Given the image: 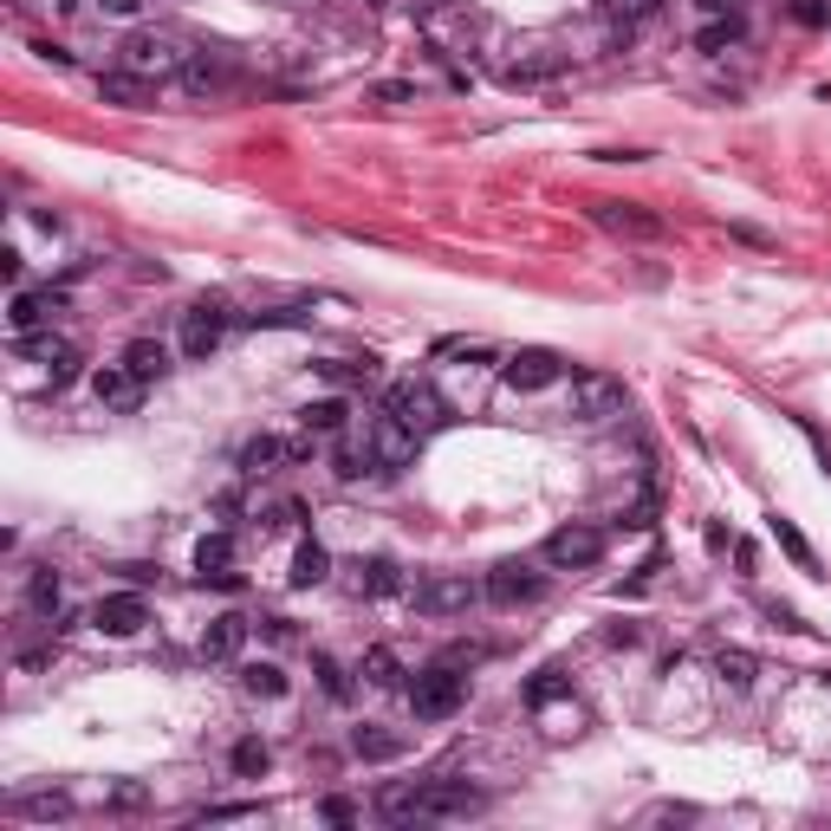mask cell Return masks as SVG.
Here are the masks:
<instances>
[{"label":"cell","mask_w":831,"mask_h":831,"mask_svg":"<svg viewBox=\"0 0 831 831\" xmlns=\"http://www.w3.org/2000/svg\"><path fill=\"white\" fill-rule=\"evenodd\" d=\"M565 416L572 422H611V416H623V384L605 377V370H578L572 390H565Z\"/></svg>","instance_id":"5"},{"label":"cell","mask_w":831,"mask_h":831,"mask_svg":"<svg viewBox=\"0 0 831 831\" xmlns=\"http://www.w3.org/2000/svg\"><path fill=\"white\" fill-rule=\"evenodd\" d=\"M221 339H228V299H196L182 319V357L202 364L208 351H221Z\"/></svg>","instance_id":"10"},{"label":"cell","mask_w":831,"mask_h":831,"mask_svg":"<svg viewBox=\"0 0 831 831\" xmlns=\"http://www.w3.org/2000/svg\"><path fill=\"white\" fill-rule=\"evenodd\" d=\"M546 565L553 572H591L598 558H605V533L598 527H585V520H572V527H558V533H546Z\"/></svg>","instance_id":"6"},{"label":"cell","mask_w":831,"mask_h":831,"mask_svg":"<svg viewBox=\"0 0 831 831\" xmlns=\"http://www.w3.org/2000/svg\"><path fill=\"white\" fill-rule=\"evenodd\" d=\"M475 598H481V585H468V578H422L416 585V611L422 618H462Z\"/></svg>","instance_id":"13"},{"label":"cell","mask_w":831,"mask_h":831,"mask_svg":"<svg viewBox=\"0 0 831 831\" xmlns=\"http://www.w3.org/2000/svg\"><path fill=\"white\" fill-rule=\"evenodd\" d=\"M228 565H234V540H228V533H202V540H196V578H202V585H228V591H234L241 578H234Z\"/></svg>","instance_id":"16"},{"label":"cell","mask_w":831,"mask_h":831,"mask_svg":"<svg viewBox=\"0 0 831 831\" xmlns=\"http://www.w3.org/2000/svg\"><path fill=\"white\" fill-rule=\"evenodd\" d=\"M261 630H267L274 643H286V636H292V623H286V618H261Z\"/></svg>","instance_id":"46"},{"label":"cell","mask_w":831,"mask_h":831,"mask_svg":"<svg viewBox=\"0 0 831 831\" xmlns=\"http://www.w3.org/2000/svg\"><path fill=\"white\" fill-rule=\"evenodd\" d=\"M377 98H384V104H410L416 85H403V78H384V85H377Z\"/></svg>","instance_id":"41"},{"label":"cell","mask_w":831,"mask_h":831,"mask_svg":"<svg viewBox=\"0 0 831 831\" xmlns=\"http://www.w3.org/2000/svg\"><path fill=\"white\" fill-rule=\"evenodd\" d=\"M124 364H131L137 384H156V377H169V345L163 339H131L124 345Z\"/></svg>","instance_id":"20"},{"label":"cell","mask_w":831,"mask_h":831,"mask_svg":"<svg viewBox=\"0 0 831 831\" xmlns=\"http://www.w3.org/2000/svg\"><path fill=\"white\" fill-rule=\"evenodd\" d=\"M228 766H234L241 779H261V773L274 766V747H267V741H234V754H228Z\"/></svg>","instance_id":"32"},{"label":"cell","mask_w":831,"mask_h":831,"mask_svg":"<svg viewBox=\"0 0 831 831\" xmlns=\"http://www.w3.org/2000/svg\"><path fill=\"white\" fill-rule=\"evenodd\" d=\"M500 377H507V390H553L558 377H565V357L558 351H546V345H520L507 364H500Z\"/></svg>","instance_id":"8"},{"label":"cell","mask_w":831,"mask_h":831,"mask_svg":"<svg viewBox=\"0 0 831 831\" xmlns=\"http://www.w3.org/2000/svg\"><path fill=\"white\" fill-rule=\"evenodd\" d=\"M312 669H319V683H325V695H332V701H351L345 663H332V656H312Z\"/></svg>","instance_id":"34"},{"label":"cell","mask_w":831,"mask_h":831,"mask_svg":"<svg viewBox=\"0 0 831 831\" xmlns=\"http://www.w3.org/2000/svg\"><path fill=\"white\" fill-rule=\"evenodd\" d=\"M384 410L397 416L403 429H416V435H435V429H448V422H455L448 397H442L429 377H403V384H390V390H384Z\"/></svg>","instance_id":"3"},{"label":"cell","mask_w":831,"mask_h":831,"mask_svg":"<svg viewBox=\"0 0 831 831\" xmlns=\"http://www.w3.org/2000/svg\"><path fill=\"white\" fill-rule=\"evenodd\" d=\"M462 701H468V676H455L448 663H429L410 683L416 721H448V714H462Z\"/></svg>","instance_id":"4"},{"label":"cell","mask_w":831,"mask_h":831,"mask_svg":"<svg viewBox=\"0 0 831 831\" xmlns=\"http://www.w3.org/2000/svg\"><path fill=\"white\" fill-rule=\"evenodd\" d=\"M182 85H189L196 98L221 91V85H228V59H214V53H196V59H189V71H182Z\"/></svg>","instance_id":"27"},{"label":"cell","mask_w":831,"mask_h":831,"mask_svg":"<svg viewBox=\"0 0 831 831\" xmlns=\"http://www.w3.org/2000/svg\"><path fill=\"white\" fill-rule=\"evenodd\" d=\"M793 13H799V20H806V26H831V0H799V7H793Z\"/></svg>","instance_id":"40"},{"label":"cell","mask_w":831,"mask_h":831,"mask_svg":"<svg viewBox=\"0 0 831 831\" xmlns=\"http://www.w3.org/2000/svg\"><path fill=\"white\" fill-rule=\"evenodd\" d=\"M59 312H66V292H53V286H46V292H26V286H20V292H13V306H7V325L26 339V332L53 325Z\"/></svg>","instance_id":"14"},{"label":"cell","mask_w":831,"mask_h":831,"mask_svg":"<svg viewBox=\"0 0 831 831\" xmlns=\"http://www.w3.org/2000/svg\"><path fill=\"white\" fill-rule=\"evenodd\" d=\"M714 676H721L728 689H754V676H761V663H754L747 650H721V656H714Z\"/></svg>","instance_id":"29"},{"label":"cell","mask_w":831,"mask_h":831,"mask_svg":"<svg viewBox=\"0 0 831 831\" xmlns=\"http://www.w3.org/2000/svg\"><path fill=\"white\" fill-rule=\"evenodd\" d=\"M189 40L182 33H169V26H137V33H124V46H118V66L149 78V85H163V78H182L189 71Z\"/></svg>","instance_id":"1"},{"label":"cell","mask_w":831,"mask_h":831,"mask_svg":"<svg viewBox=\"0 0 831 831\" xmlns=\"http://www.w3.org/2000/svg\"><path fill=\"white\" fill-rule=\"evenodd\" d=\"M773 540H779V546H786V558H793V565H799V572H819V553H812V546H806V533H799V527H793V520H786V513H773Z\"/></svg>","instance_id":"28"},{"label":"cell","mask_w":831,"mask_h":831,"mask_svg":"<svg viewBox=\"0 0 831 831\" xmlns=\"http://www.w3.org/2000/svg\"><path fill=\"white\" fill-rule=\"evenodd\" d=\"M98 7H104L111 20H137V13H143V0H98Z\"/></svg>","instance_id":"42"},{"label":"cell","mask_w":831,"mask_h":831,"mask_svg":"<svg viewBox=\"0 0 831 831\" xmlns=\"http://www.w3.org/2000/svg\"><path fill=\"white\" fill-rule=\"evenodd\" d=\"M13 812H20V819H71V799L66 793H33V799H20Z\"/></svg>","instance_id":"33"},{"label":"cell","mask_w":831,"mask_h":831,"mask_svg":"<svg viewBox=\"0 0 831 831\" xmlns=\"http://www.w3.org/2000/svg\"><path fill=\"white\" fill-rule=\"evenodd\" d=\"M345 397H319V403H306L299 410V422H306V435H339L345 429Z\"/></svg>","instance_id":"25"},{"label":"cell","mask_w":831,"mask_h":831,"mask_svg":"<svg viewBox=\"0 0 831 831\" xmlns=\"http://www.w3.org/2000/svg\"><path fill=\"white\" fill-rule=\"evenodd\" d=\"M481 591L494 605H507V611H513V605H540V598H546V572H533L527 558H500V565L487 572Z\"/></svg>","instance_id":"7"},{"label":"cell","mask_w":831,"mask_h":831,"mask_svg":"<svg viewBox=\"0 0 831 831\" xmlns=\"http://www.w3.org/2000/svg\"><path fill=\"white\" fill-rule=\"evenodd\" d=\"M111 806H124V812H131V806H143V786H118V793H111Z\"/></svg>","instance_id":"45"},{"label":"cell","mask_w":831,"mask_h":831,"mask_svg":"<svg viewBox=\"0 0 831 831\" xmlns=\"http://www.w3.org/2000/svg\"><path fill=\"white\" fill-rule=\"evenodd\" d=\"M558 689H565V676H558V669H540V676H533V689H527V701H533V708H546Z\"/></svg>","instance_id":"37"},{"label":"cell","mask_w":831,"mask_h":831,"mask_svg":"<svg viewBox=\"0 0 831 831\" xmlns=\"http://www.w3.org/2000/svg\"><path fill=\"white\" fill-rule=\"evenodd\" d=\"M357 676L370 683V689H403V663H397V650H364V663H357Z\"/></svg>","instance_id":"24"},{"label":"cell","mask_w":831,"mask_h":831,"mask_svg":"<svg viewBox=\"0 0 831 831\" xmlns=\"http://www.w3.org/2000/svg\"><path fill=\"white\" fill-rule=\"evenodd\" d=\"M734 40H741V20H714V26H701V33H695V46H701V53H721V46H734Z\"/></svg>","instance_id":"35"},{"label":"cell","mask_w":831,"mask_h":831,"mask_svg":"<svg viewBox=\"0 0 831 831\" xmlns=\"http://www.w3.org/2000/svg\"><path fill=\"white\" fill-rule=\"evenodd\" d=\"M481 656H487V643H448V650H442L435 663H448V669H475Z\"/></svg>","instance_id":"36"},{"label":"cell","mask_w":831,"mask_h":831,"mask_svg":"<svg viewBox=\"0 0 831 831\" xmlns=\"http://www.w3.org/2000/svg\"><path fill=\"white\" fill-rule=\"evenodd\" d=\"M59 598H66V585H59V572H53V565H40V572H33V585H26V605L53 618V611H59Z\"/></svg>","instance_id":"31"},{"label":"cell","mask_w":831,"mask_h":831,"mask_svg":"<svg viewBox=\"0 0 831 831\" xmlns=\"http://www.w3.org/2000/svg\"><path fill=\"white\" fill-rule=\"evenodd\" d=\"M357 591H364V598H397V591H403L397 558H364V565H357Z\"/></svg>","instance_id":"22"},{"label":"cell","mask_w":831,"mask_h":831,"mask_svg":"<svg viewBox=\"0 0 831 831\" xmlns=\"http://www.w3.org/2000/svg\"><path fill=\"white\" fill-rule=\"evenodd\" d=\"M481 806L487 793H475L468 779H429V786H410V793H390L384 819H468Z\"/></svg>","instance_id":"2"},{"label":"cell","mask_w":831,"mask_h":831,"mask_svg":"<svg viewBox=\"0 0 831 831\" xmlns=\"http://www.w3.org/2000/svg\"><path fill=\"white\" fill-rule=\"evenodd\" d=\"M766 618L779 623V630H806V623H799V611H786V605H766Z\"/></svg>","instance_id":"44"},{"label":"cell","mask_w":831,"mask_h":831,"mask_svg":"<svg viewBox=\"0 0 831 831\" xmlns=\"http://www.w3.org/2000/svg\"><path fill=\"white\" fill-rule=\"evenodd\" d=\"M292 591H312V585H325L332 578V553L319 546V540H299V553H292Z\"/></svg>","instance_id":"19"},{"label":"cell","mask_w":831,"mask_h":831,"mask_svg":"<svg viewBox=\"0 0 831 831\" xmlns=\"http://www.w3.org/2000/svg\"><path fill=\"white\" fill-rule=\"evenodd\" d=\"M325 819H332V826H351V819H357V806H351V799H325Z\"/></svg>","instance_id":"43"},{"label":"cell","mask_w":831,"mask_h":831,"mask_svg":"<svg viewBox=\"0 0 831 831\" xmlns=\"http://www.w3.org/2000/svg\"><path fill=\"white\" fill-rule=\"evenodd\" d=\"M241 689L261 695V701H279L292 683H286V669H279V663H247V669H241Z\"/></svg>","instance_id":"26"},{"label":"cell","mask_w":831,"mask_h":831,"mask_svg":"<svg viewBox=\"0 0 831 831\" xmlns=\"http://www.w3.org/2000/svg\"><path fill=\"white\" fill-rule=\"evenodd\" d=\"M286 455H292V448H286L279 435H254V442L241 448V475H247V481H267V475H274Z\"/></svg>","instance_id":"21"},{"label":"cell","mask_w":831,"mask_h":831,"mask_svg":"<svg viewBox=\"0 0 831 831\" xmlns=\"http://www.w3.org/2000/svg\"><path fill=\"white\" fill-rule=\"evenodd\" d=\"M403 747H410V741L390 734V728H357V734H351V754H357V761H403Z\"/></svg>","instance_id":"23"},{"label":"cell","mask_w":831,"mask_h":831,"mask_svg":"<svg viewBox=\"0 0 831 831\" xmlns=\"http://www.w3.org/2000/svg\"><path fill=\"white\" fill-rule=\"evenodd\" d=\"M143 390H149V384L131 377V364H124V357H118V364H104V370H91V397H98L104 410H137Z\"/></svg>","instance_id":"15"},{"label":"cell","mask_w":831,"mask_h":831,"mask_svg":"<svg viewBox=\"0 0 831 831\" xmlns=\"http://www.w3.org/2000/svg\"><path fill=\"white\" fill-rule=\"evenodd\" d=\"M98 104H118V111H143L149 104V78L137 71H98Z\"/></svg>","instance_id":"18"},{"label":"cell","mask_w":831,"mask_h":831,"mask_svg":"<svg viewBox=\"0 0 831 831\" xmlns=\"http://www.w3.org/2000/svg\"><path fill=\"white\" fill-rule=\"evenodd\" d=\"M591 221L605 234H618V241H663L669 234V221L656 208H636V202H591Z\"/></svg>","instance_id":"9"},{"label":"cell","mask_w":831,"mask_h":831,"mask_svg":"<svg viewBox=\"0 0 831 831\" xmlns=\"http://www.w3.org/2000/svg\"><path fill=\"white\" fill-rule=\"evenodd\" d=\"M416 448H422V435H416V429H403L390 410L370 416V462H377V468H410Z\"/></svg>","instance_id":"11"},{"label":"cell","mask_w":831,"mask_h":831,"mask_svg":"<svg viewBox=\"0 0 831 831\" xmlns=\"http://www.w3.org/2000/svg\"><path fill=\"white\" fill-rule=\"evenodd\" d=\"M241 643H247V618H241V611H221V618L202 630V656L208 663H234Z\"/></svg>","instance_id":"17"},{"label":"cell","mask_w":831,"mask_h":831,"mask_svg":"<svg viewBox=\"0 0 831 831\" xmlns=\"http://www.w3.org/2000/svg\"><path fill=\"white\" fill-rule=\"evenodd\" d=\"M319 377H332V384H377V357H325Z\"/></svg>","instance_id":"30"},{"label":"cell","mask_w":831,"mask_h":831,"mask_svg":"<svg viewBox=\"0 0 831 831\" xmlns=\"http://www.w3.org/2000/svg\"><path fill=\"white\" fill-rule=\"evenodd\" d=\"M254 812H261L254 799H228V806H208L202 819H254Z\"/></svg>","instance_id":"39"},{"label":"cell","mask_w":831,"mask_h":831,"mask_svg":"<svg viewBox=\"0 0 831 831\" xmlns=\"http://www.w3.org/2000/svg\"><path fill=\"white\" fill-rule=\"evenodd\" d=\"M312 312H299V306H274V312H254V325H306Z\"/></svg>","instance_id":"38"},{"label":"cell","mask_w":831,"mask_h":831,"mask_svg":"<svg viewBox=\"0 0 831 831\" xmlns=\"http://www.w3.org/2000/svg\"><path fill=\"white\" fill-rule=\"evenodd\" d=\"M143 623H149V598L143 591H104L91 605V630H104V636H137Z\"/></svg>","instance_id":"12"}]
</instances>
